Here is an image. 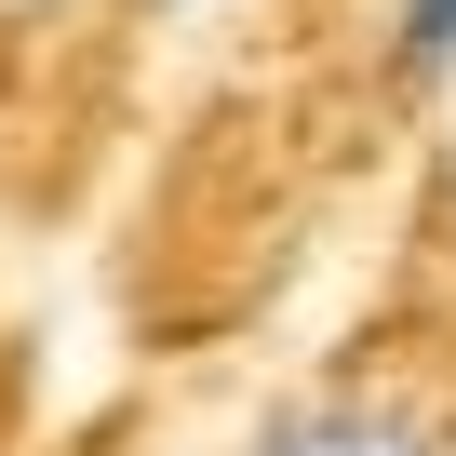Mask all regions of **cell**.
Here are the masks:
<instances>
[{"label":"cell","instance_id":"cell-1","mask_svg":"<svg viewBox=\"0 0 456 456\" xmlns=\"http://www.w3.org/2000/svg\"><path fill=\"white\" fill-rule=\"evenodd\" d=\"M256 456H456V429L416 389H322V403H282Z\"/></svg>","mask_w":456,"mask_h":456},{"label":"cell","instance_id":"cell-4","mask_svg":"<svg viewBox=\"0 0 456 456\" xmlns=\"http://www.w3.org/2000/svg\"><path fill=\"white\" fill-rule=\"evenodd\" d=\"M0 14H68V0H0Z\"/></svg>","mask_w":456,"mask_h":456},{"label":"cell","instance_id":"cell-3","mask_svg":"<svg viewBox=\"0 0 456 456\" xmlns=\"http://www.w3.org/2000/svg\"><path fill=\"white\" fill-rule=\"evenodd\" d=\"M148 14H228V0H148Z\"/></svg>","mask_w":456,"mask_h":456},{"label":"cell","instance_id":"cell-2","mask_svg":"<svg viewBox=\"0 0 456 456\" xmlns=\"http://www.w3.org/2000/svg\"><path fill=\"white\" fill-rule=\"evenodd\" d=\"M389 81L403 94H443L456 81V0H389Z\"/></svg>","mask_w":456,"mask_h":456}]
</instances>
